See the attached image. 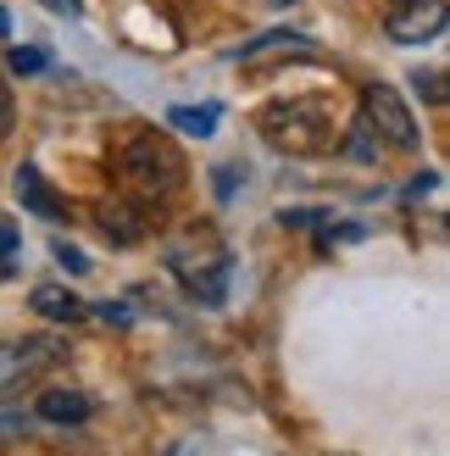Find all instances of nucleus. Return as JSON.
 <instances>
[{
	"instance_id": "nucleus-17",
	"label": "nucleus",
	"mask_w": 450,
	"mask_h": 456,
	"mask_svg": "<svg viewBox=\"0 0 450 456\" xmlns=\"http://www.w3.org/2000/svg\"><path fill=\"white\" fill-rule=\"evenodd\" d=\"M56 17H84V0H44Z\"/></svg>"
},
{
	"instance_id": "nucleus-11",
	"label": "nucleus",
	"mask_w": 450,
	"mask_h": 456,
	"mask_svg": "<svg viewBox=\"0 0 450 456\" xmlns=\"http://www.w3.org/2000/svg\"><path fill=\"white\" fill-rule=\"evenodd\" d=\"M345 156H350V162H373V156H378V134H373V123H367V118H356V123H350Z\"/></svg>"
},
{
	"instance_id": "nucleus-15",
	"label": "nucleus",
	"mask_w": 450,
	"mask_h": 456,
	"mask_svg": "<svg viewBox=\"0 0 450 456\" xmlns=\"http://www.w3.org/2000/svg\"><path fill=\"white\" fill-rule=\"evenodd\" d=\"M412 84H417V89H422V95H429L434 106H445V73H422V67H417Z\"/></svg>"
},
{
	"instance_id": "nucleus-8",
	"label": "nucleus",
	"mask_w": 450,
	"mask_h": 456,
	"mask_svg": "<svg viewBox=\"0 0 450 456\" xmlns=\"http://www.w3.org/2000/svg\"><path fill=\"white\" fill-rule=\"evenodd\" d=\"M89 412H95V401H89L84 390H44L39 395V423H84Z\"/></svg>"
},
{
	"instance_id": "nucleus-13",
	"label": "nucleus",
	"mask_w": 450,
	"mask_h": 456,
	"mask_svg": "<svg viewBox=\"0 0 450 456\" xmlns=\"http://www.w3.org/2000/svg\"><path fill=\"white\" fill-rule=\"evenodd\" d=\"M278 223L284 228H311V223H328V212H317V207H284Z\"/></svg>"
},
{
	"instance_id": "nucleus-9",
	"label": "nucleus",
	"mask_w": 450,
	"mask_h": 456,
	"mask_svg": "<svg viewBox=\"0 0 450 456\" xmlns=\"http://www.w3.org/2000/svg\"><path fill=\"white\" fill-rule=\"evenodd\" d=\"M167 128L212 140V134H217V106H173V111H167Z\"/></svg>"
},
{
	"instance_id": "nucleus-19",
	"label": "nucleus",
	"mask_w": 450,
	"mask_h": 456,
	"mask_svg": "<svg viewBox=\"0 0 450 456\" xmlns=\"http://www.w3.org/2000/svg\"><path fill=\"white\" fill-rule=\"evenodd\" d=\"M106 323H128V306H117V301H106V306H95Z\"/></svg>"
},
{
	"instance_id": "nucleus-6",
	"label": "nucleus",
	"mask_w": 450,
	"mask_h": 456,
	"mask_svg": "<svg viewBox=\"0 0 450 456\" xmlns=\"http://www.w3.org/2000/svg\"><path fill=\"white\" fill-rule=\"evenodd\" d=\"M12 190H17V200H22V212H34V217H44V223H61V217H67V207L51 195V184L39 178V167H17V173H12Z\"/></svg>"
},
{
	"instance_id": "nucleus-7",
	"label": "nucleus",
	"mask_w": 450,
	"mask_h": 456,
	"mask_svg": "<svg viewBox=\"0 0 450 456\" xmlns=\"http://www.w3.org/2000/svg\"><path fill=\"white\" fill-rule=\"evenodd\" d=\"M28 306H34L39 317H51V323H78V317H89V306H84L67 284H39V289L28 295Z\"/></svg>"
},
{
	"instance_id": "nucleus-18",
	"label": "nucleus",
	"mask_w": 450,
	"mask_h": 456,
	"mask_svg": "<svg viewBox=\"0 0 450 456\" xmlns=\"http://www.w3.org/2000/svg\"><path fill=\"white\" fill-rule=\"evenodd\" d=\"M212 178H217V200H229L234 195V167H217Z\"/></svg>"
},
{
	"instance_id": "nucleus-10",
	"label": "nucleus",
	"mask_w": 450,
	"mask_h": 456,
	"mask_svg": "<svg viewBox=\"0 0 450 456\" xmlns=\"http://www.w3.org/2000/svg\"><path fill=\"white\" fill-rule=\"evenodd\" d=\"M100 228H106V240H111V245H133V240L145 234L140 217H133L128 207H106V212H100Z\"/></svg>"
},
{
	"instance_id": "nucleus-5",
	"label": "nucleus",
	"mask_w": 450,
	"mask_h": 456,
	"mask_svg": "<svg viewBox=\"0 0 450 456\" xmlns=\"http://www.w3.org/2000/svg\"><path fill=\"white\" fill-rule=\"evenodd\" d=\"M445 22H450L445 0H400L390 12V22H384V34L395 45H434L445 34Z\"/></svg>"
},
{
	"instance_id": "nucleus-21",
	"label": "nucleus",
	"mask_w": 450,
	"mask_h": 456,
	"mask_svg": "<svg viewBox=\"0 0 450 456\" xmlns=\"http://www.w3.org/2000/svg\"><path fill=\"white\" fill-rule=\"evenodd\" d=\"M439 184V173H417V184H412V195H429Z\"/></svg>"
},
{
	"instance_id": "nucleus-23",
	"label": "nucleus",
	"mask_w": 450,
	"mask_h": 456,
	"mask_svg": "<svg viewBox=\"0 0 450 456\" xmlns=\"http://www.w3.org/2000/svg\"><path fill=\"white\" fill-rule=\"evenodd\" d=\"M0 39H12V17L6 12H0Z\"/></svg>"
},
{
	"instance_id": "nucleus-4",
	"label": "nucleus",
	"mask_w": 450,
	"mask_h": 456,
	"mask_svg": "<svg viewBox=\"0 0 450 456\" xmlns=\"http://www.w3.org/2000/svg\"><path fill=\"white\" fill-rule=\"evenodd\" d=\"M56 339H6L0 346V395H17L22 384H34L44 368H56Z\"/></svg>"
},
{
	"instance_id": "nucleus-3",
	"label": "nucleus",
	"mask_w": 450,
	"mask_h": 456,
	"mask_svg": "<svg viewBox=\"0 0 450 456\" xmlns=\"http://www.w3.org/2000/svg\"><path fill=\"white\" fill-rule=\"evenodd\" d=\"M362 118L373 123V134H384V145H390V151H417V118H412V106L400 101V89H390L384 78L367 84V95H362Z\"/></svg>"
},
{
	"instance_id": "nucleus-22",
	"label": "nucleus",
	"mask_w": 450,
	"mask_h": 456,
	"mask_svg": "<svg viewBox=\"0 0 450 456\" xmlns=\"http://www.w3.org/2000/svg\"><path fill=\"white\" fill-rule=\"evenodd\" d=\"M0 428H6V435H22L28 423H22V418H0Z\"/></svg>"
},
{
	"instance_id": "nucleus-14",
	"label": "nucleus",
	"mask_w": 450,
	"mask_h": 456,
	"mask_svg": "<svg viewBox=\"0 0 450 456\" xmlns=\"http://www.w3.org/2000/svg\"><path fill=\"white\" fill-rule=\"evenodd\" d=\"M51 256H56L67 273H89V256H84L78 245H67V240H56V245H51Z\"/></svg>"
},
{
	"instance_id": "nucleus-12",
	"label": "nucleus",
	"mask_w": 450,
	"mask_h": 456,
	"mask_svg": "<svg viewBox=\"0 0 450 456\" xmlns=\"http://www.w3.org/2000/svg\"><path fill=\"white\" fill-rule=\"evenodd\" d=\"M6 67H12V73H44V51H34V45H28V51H22V45H12V51H6Z\"/></svg>"
},
{
	"instance_id": "nucleus-20",
	"label": "nucleus",
	"mask_w": 450,
	"mask_h": 456,
	"mask_svg": "<svg viewBox=\"0 0 450 456\" xmlns=\"http://www.w3.org/2000/svg\"><path fill=\"white\" fill-rule=\"evenodd\" d=\"M0 134H12V95L0 89Z\"/></svg>"
},
{
	"instance_id": "nucleus-16",
	"label": "nucleus",
	"mask_w": 450,
	"mask_h": 456,
	"mask_svg": "<svg viewBox=\"0 0 450 456\" xmlns=\"http://www.w3.org/2000/svg\"><path fill=\"white\" fill-rule=\"evenodd\" d=\"M17 245H22V240H17V228H12V223H0V267L17 256Z\"/></svg>"
},
{
	"instance_id": "nucleus-2",
	"label": "nucleus",
	"mask_w": 450,
	"mask_h": 456,
	"mask_svg": "<svg viewBox=\"0 0 450 456\" xmlns=\"http://www.w3.org/2000/svg\"><path fill=\"white\" fill-rule=\"evenodd\" d=\"M256 123H261V134H267L278 151H295V156H323V151L333 145V140H328V123H323L311 106H301V101L267 106Z\"/></svg>"
},
{
	"instance_id": "nucleus-1",
	"label": "nucleus",
	"mask_w": 450,
	"mask_h": 456,
	"mask_svg": "<svg viewBox=\"0 0 450 456\" xmlns=\"http://www.w3.org/2000/svg\"><path fill=\"white\" fill-rule=\"evenodd\" d=\"M123 178H128V190H140V195H173L184 184V156H178V145L167 134L140 128L123 145Z\"/></svg>"
}]
</instances>
